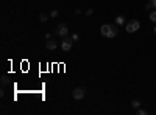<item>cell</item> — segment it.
Returning a JSON list of instances; mask_svg holds the SVG:
<instances>
[{
    "label": "cell",
    "instance_id": "obj_15",
    "mask_svg": "<svg viewBox=\"0 0 156 115\" xmlns=\"http://www.w3.org/2000/svg\"><path fill=\"white\" fill-rule=\"evenodd\" d=\"M80 39V36L77 34V33H75V34H72V40H78Z\"/></svg>",
    "mask_w": 156,
    "mask_h": 115
},
{
    "label": "cell",
    "instance_id": "obj_7",
    "mask_svg": "<svg viewBox=\"0 0 156 115\" xmlns=\"http://www.w3.org/2000/svg\"><path fill=\"white\" fill-rule=\"evenodd\" d=\"M116 23H117V25H123V23H125V17H123V16H117V17H116Z\"/></svg>",
    "mask_w": 156,
    "mask_h": 115
},
{
    "label": "cell",
    "instance_id": "obj_10",
    "mask_svg": "<svg viewBox=\"0 0 156 115\" xmlns=\"http://www.w3.org/2000/svg\"><path fill=\"white\" fill-rule=\"evenodd\" d=\"M150 20H151V22H156V10L150 13Z\"/></svg>",
    "mask_w": 156,
    "mask_h": 115
},
{
    "label": "cell",
    "instance_id": "obj_13",
    "mask_svg": "<svg viewBox=\"0 0 156 115\" xmlns=\"http://www.w3.org/2000/svg\"><path fill=\"white\" fill-rule=\"evenodd\" d=\"M10 83V79H8V76H2V84H8Z\"/></svg>",
    "mask_w": 156,
    "mask_h": 115
},
{
    "label": "cell",
    "instance_id": "obj_5",
    "mask_svg": "<svg viewBox=\"0 0 156 115\" xmlns=\"http://www.w3.org/2000/svg\"><path fill=\"white\" fill-rule=\"evenodd\" d=\"M84 95H86V92H84L83 87H77V89H73V92H72V97L75 100H83Z\"/></svg>",
    "mask_w": 156,
    "mask_h": 115
},
{
    "label": "cell",
    "instance_id": "obj_14",
    "mask_svg": "<svg viewBox=\"0 0 156 115\" xmlns=\"http://www.w3.org/2000/svg\"><path fill=\"white\" fill-rule=\"evenodd\" d=\"M151 8H153V5H151V3H147V5H145V10H147V11H150Z\"/></svg>",
    "mask_w": 156,
    "mask_h": 115
},
{
    "label": "cell",
    "instance_id": "obj_4",
    "mask_svg": "<svg viewBox=\"0 0 156 115\" xmlns=\"http://www.w3.org/2000/svg\"><path fill=\"white\" fill-rule=\"evenodd\" d=\"M72 44H73L72 42V38H67V36H66V38L61 40V48L64 51H69L70 48H72Z\"/></svg>",
    "mask_w": 156,
    "mask_h": 115
},
{
    "label": "cell",
    "instance_id": "obj_12",
    "mask_svg": "<svg viewBox=\"0 0 156 115\" xmlns=\"http://www.w3.org/2000/svg\"><path fill=\"white\" fill-rule=\"evenodd\" d=\"M136 112H137V115H147V110L145 109H141V107L136 109Z\"/></svg>",
    "mask_w": 156,
    "mask_h": 115
},
{
    "label": "cell",
    "instance_id": "obj_8",
    "mask_svg": "<svg viewBox=\"0 0 156 115\" xmlns=\"http://www.w3.org/2000/svg\"><path fill=\"white\" fill-rule=\"evenodd\" d=\"M47 19H50V14H45V13H41L39 14V20H41V22H45Z\"/></svg>",
    "mask_w": 156,
    "mask_h": 115
},
{
    "label": "cell",
    "instance_id": "obj_6",
    "mask_svg": "<svg viewBox=\"0 0 156 115\" xmlns=\"http://www.w3.org/2000/svg\"><path fill=\"white\" fill-rule=\"evenodd\" d=\"M45 47H47V50H55V48L58 47V42H56V40H53V39H47Z\"/></svg>",
    "mask_w": 156,
    "mask_h": 115
},
{
    "label": "cell",
    "instance_id": "obj_17",
    "mask_svg": "<svg viewBox=\"0 0 156 115\" xmlns=\"http://www.w3.org/2000/svg\"><path fill=\"white\" fill-rule=\"evenodd\" d=\"M150 3L153 5V8H156V0H150Z\"/></svg>",
    "mask_w": 156,
    "mask_h": 115
},
{
    "label": "cell",
    "instance_id": "obj_18",
    "mask_svg": "<svg viewBox=\"0 0 156 115\" xmlns=\"http://www.w3.org/2000/svg\"><path fill=\"white\" fill-rule=\"evenodd\" d=\"M153 31H155V34H156V27H155V30H153Z\"/></svg>",
    "mask_w": 156,
    "mask_h": 115
},
{
    "label": "cell",
    "instance_id": "obj_11",
    "mask_svg": "<svg viewBox=\"0 0 156 115\" xmlns=\"http://www.w3.org/2000/svg\"><path fill=\"white\" fill-rule=\"evenodd\" d=\"M58 16H60V11L58 10H53L52 13H50V17H58Z\"/></svg>",
    "mask_w": 156,
    "mask_h": 115
},
{
    "label": "cell",
    "instance_id": "obj_3",
    "mask_svg": "<svg viewBox=\"0 0 156 115\" xmlns=\"http://www.w3.org/2000/svg\"><path fill=\"white\" fill-rule=\"evenodd\" d=\"M67 33H69V28H67L66 23H60V25L56 27V34L61 36V38H66Z\"/></svg>",
    "mask_w": 156,
    "mask_h": 115
},
{
    "label": "cell",
    "instance_id": "obj_1",
    "mask_svg": "<svg viewBox=\"0 0 156 115\" xmlns=\"http://www.w3.org/2000/svg\"><path fill=\"white\" fill-rule=\"evenodd\" d=\"M119 25L117 23H105V25H102V28H100V33L105 36V38H116L117 33H119V28H117Z\"/></svg>",
    "mask_w": 156,
    "mask_h": 115
},
{
    "label": "cell",
    "instance_id": "obj_16",
    "mask_svg": "<svg viewBox=\"0 0 156 115\" xmlns=\"http://www.w3.org/2000/svg\"><path fill=\"white\" fill-rule=\"evenodd\" d=\"M92 13H94L92 10H87V11H86V16H92Z\"/></svg>",
    "mask_w": 156,
    "mask_h": 115
},
{
    "label": "cell",
    "instance_id": "obj_9",
    "mask_svg": "<svg viewBox=\"0 0 156 115\" xmlns=\"http://www.w3.org/2000/svg\"><path fill=\"white\" fill-rule=\"evenodd\" d=\"M131 106H133L134 109H139V107H141V101H139V100H133Z\"/></svg>",
    "mask_w": 156,
    "mask_h": 115
},
{
    "label": "cell",
    "instance_id": "obj_2",
    "mask_svg": "<svg viewBox=\"0 0 156 115\" xmlns=\"http://www.w3.org/2000/svg\"><path fill=\"white\" fill-rule=\"evenodd\" d=\"M139 28H141V22H139L137 19H133V20H130L128 23L125 25V30L126 33H136Z\"/></svg>",
    "mask_w": 156,
    "mask_h": 115
}]
</instances>
